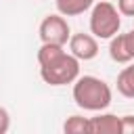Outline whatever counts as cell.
<instances>
[{"label":"cell","mask_w":134,"mask_h":134,"mask_svg":"<svg viewBox=\"0 0 134 134\" xmlns=\"http://www.w3.org/2000/svg\"><path fill=\"white\" fill-rule=\"evenodd\" d=\"M111 88L107 82L94 75H77L73 82V100L84 111H105L111 105Z\"/></svg>","instance_id":"obj_1"},{"label":"cell","mask_w":134,"mask_h":134,"mask_svg":"<svg viewBox=\"0 0 134 134\" xmlns=\"http://www.w3.org/2000/svg\"><path fill=\"white\" fill-rule=\"evenodd\" d=\"M119 128H121V134H134V115H121Z\"/></svg>","instance_id":"obj_12"},{"label":"cell","mask_w":134,"mask_h":134,"mask_svg":"<svg viewBox=\"0 0 134 134\" xmlns=\"http://www.w3.org/2000/svg\"><path fill=\"white\" fill-rule=\"evenodd\" d=\"M109 57L115 63L134 61V29L128 34H115L109 42Z\"/></svg>","instance_id":"obj_6"},{"label":"cell","mask_w":134,"mask_h":134,"mask_svg":"<svg viewBox=\"0 0 134 134\" xmlns=\"http://www.w3.org/2000/svg\"><path fill=\"white\" fill-rule=\"evenodd\" d=\"M63 52H65V50H63L61 44H48V42H42V46H40V50H38V63H40V65H46V63L54 61L57 57H61Z\"/></svg>","instance_id":"obj_11"},{"label":"cell","mask_w":134,"mask_h":134,"mask_svg":"<svg viewBox=\"0 0 134 134\" xmlns=\"http://www.w3.org/2000/svg\"><path fill=\"white\" fill-rule=\"evenodd\" d=\"M10 128V115L4 107H0V134H6Z\"/></svg>","instance_id":"obj_14"},{"label":"cell","mask_w":134,"mask_h":134,"mask_svg":"<svg viewBox=\"0 0 134 134\" xmlns=\"http://www.w3.org/2000/svg\"><path fill=\"white\" fill-rule=\"evenodd\" d=\"M54 4L63 17H77L88 8H92L94 0H54Z\"/></svg>","instance_id":"obj_8"},{"label":"cell","mask_w":134,"mask_h":134,"mask_svg":"<svg viewBox=\"0 0 134 134\" xmlns=\"http://www.w3.org/2000/svg\"><path fill=\"white\" fill-rule=\"evenodd\" d=\"M117 10L119 15L134 17V0H117Z\"/></svg>","instance_id":"obj_13"},{"label":"cell","mask_w":134,"mask_h":134,"mask_svg":"<svg viewBox=\"0 0 134 134\" xmlns=\"http://www.w3.org/2000/svg\"><path fill=\"white\" fill-rule=\"evenodd\" d=\"M121 27V15L119 10L109 2H96L92 4V13H90V34L94 38L100 40H111L115 34H119Z\"/></svg>","instance_id":"obj_2"},{"label":"cell","mask_w":134,"mask_h":134,"mask_svg":"<svg viewBox=\"0 0 134 134\" xmlns=\"http://www.w3.org/2000/svg\"><path fill=\"white\" fill-rule=\"evenodd\" d=\"M117 92L126 98H134V65H128L117 75Z\"/></svg>","instance_id":"obj_9"},{"label":"cell","mask_w":134,"mask_h":134,"mask_svg":"<svg viewBox=\"0 0 134 134\" xmlns=\"http://www.w3.org/2000/svg\"><path fill=\"white\" fill-rule=\"evenodd\" d=\"M88 130L90 134H121L119 117L113 113H98L88 119Z\"/></svg>","instance_id":"obj_7"},{"label":"cell","mask_w":134,"mask_h":134,"mask_svg":"<svg viewBox=\"0 0 134 134\" xmlns=\"http://www.w3.org/2000/svg\"><path fill=\"white\" fill-rule=\"evenodd\" d=\"M63 130H65V134H90V130H88V117L71 115V117L65 119Z\"/></svg>","instance_id":"obj_10"},{"label":"cell","mask_w":134,"mask_h":134,"mask_svg":"<svg viewBox=\"0 0 134 134\" xmlns=\"http://www.w3.org/2000/svg\"><path fill=\"white\" fill-rule=\"evenodd\" d=\"M69 52L77 61H92L98 54V42L92 34H73L69 36Z\"/></svg>","instance_id":"obj_5"},{"label":"cell","mask_w":134,"mask_h":134,"mask_svg":"<svg viewBox=\"0 0 134 134\" xmlns=\"http://www.w3.org/2000/svg\"><path fill=\"white\" fill-rule=\"evenodd\" d=\"M40 75L50 86H67L73 84L80 75V61L71 52H63L54 61L40 65Z\"/></svg>","instance_id":"obj_3"},{"label":"cell","mask_w":134,"mask_h":134,"mask_svg":"<svg viewBox=\"0 0 134 134\" xmlns=\"http://www.w3.org/2000/svg\"><path fill=\"white\" fill-rule=\"evenodd\" d=\"M69 36H71V29H69V23L65 21V17L61 13L57 15H46L40 23V40L42 42H48V44H61L65 46L69 42Z\"/></svg>","instance_id":"obj_4"}]
</instances>
